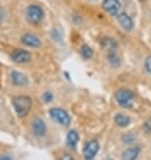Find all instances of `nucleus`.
Instances as JSON below:
<instances>
[{
    "label": "nucleus",
    "instance_id": "nucleus-1",
    "mask_svg": "<svg viewBox=\"0 0 151 160\" xmlns=\"http://www.w3.org/2000/svg\"><path fill=\"white\" fill-rule=\"evenodd\" d=\"M12 104L18 117L19 118H23L32 110L33 100L32 98H29L28 95H18L15 98H13Z\"/></svg>",
    "mask_w": 151,
    "mask_h": 160
},
{
    "label": "nucleus",
    "instance_id": "nucleus-2",
    "mask_svg": "<svg viewBox=\"0 0 151 160\" xmlns=\"http://www.w3.org/2000/svg\"><path fill=\"white\" fill-rule=\"evenodd\" d=\"M115 101L121 108L130 109L135 102V94L130 89L122 88L115 93Z\"/></svg>",
    "mask_w": 151,
    "mask_h": 160
},
{
    "label": "nucleus",
    "instance_id": "nucleus-3",
    "mask_svg": "<svg viewBox=\"0 0 151 160\" xmlns=\"http://www.w3.org/2000/svg\"><path fill=\"white\" fill-rule=\"evenodd\" d=\"M44 11L43 8L39 6V5H29L26 8V19L30 24H40L44 20Z\"/></svg>",
    "mask_w": 151,
    "mask_h": 160
},
{
    "label": "nucleus",
    "instance_id": "nucleus-4",
    "mask_svg": "<svg viewBox=\"0 0 151 160\" xmlns=\"http://www.w3.org/2000/svg\"><path fill=\"white\" fill-rule=\"evenodd\" d=\"M49 116L52 121L63 127H69L71 123V117L69 112L62 108H51L49 110Z\"/></svg>",
    "mask_w": 151,
    "mask_h": 160
},
{
    "label": "nucleus",
    "instance_id": "nucleus-5",
    "mask_svg": "<svg viewBox=\"0 0 151 160\" xmlns=\"http://www.w3.org/2000/svg\"><path fill=\"white\" fill-rule=\"evenodd\" d=\"M11 59L16 64H27L32 60V53L24 49H15L11 52Z\"/></svg>",
    "mask_w": 151,
    "mask_h": 160
},
{
    "label": "nucleus",
    "instance_id": "nucleus-6",
    "mask_svg": "<svg viewBox=\"0 0 151 160\" xmlns=\"http://www.w3.org/2000/svg\"><path fill=\"white\" fill-rule=\"evenodd\" d=\"M47 131H48L47 124L43 121V118L35 117L32 121V132L35 137H37V138H43L47 135Z\"/></svg>",
    "mask_w": 151,
    "mask_h": 160
},
{
    "label": "nucleus",
    "instance_id": "nucleus-7",
    "mask_svg": "<svg viewBox=\"0 0 151 160\" xmlns=\"http://www.w3.org/2000/svg\"><path fill=\"white\" fill-rule=\"evenodd\" d=\"M99 148H100V145H99V143H98V140L92 139V140H90V142H87V143L85 144L84 150H83L84 158L86 160L94 159V157L99 152Z\"/></svg>",
    "mask_w": 151,
    "mask_h": 160
},
{
    "label": "nucleus",
    "instance_id": "nucleus-8",
    "mask_svg": "<svg viewBox=\"0 0 151 160\" xmlns=\"http://www.w3.org/2000/svg\"><path fill=\"white\" fill-rule=\"evenodd\" d=\"M21 43L28 47V48H34V49H39L41 48L42 45V41L37 35L35 34H30V32H27V34H23L21 36Z\"/></svg>",
    "mask_w": 151,
    "mask_h": 160
},
{
    "label": "nucleus",
    "instance_id": "nucleus-9",
    "mask_svg": "<svg viewBox=\"0 0 151 160\" xmlns=\"http://www.w3.org/2000/svg\"><path fill=\"white\" fill-rule=\"evenodd\" d=\"M101 7L105 12H107L109 15L116 16L121 9V2L119 0H103Z\"/></svg>",
    "mask_w": 151,
    "mask_h": 160
},
{
    "label": "nucleus",
    "instance_id": "nucleus-10",
    "mask_svg": "<svg viewBox=\"0 0 151 160\" xmlns=\"http://www.w3.org/2000/svg\"><path fill=\"white\" fill-rule=\"evenodd\" d=\"M11 81L12 84L16 87H24L29 84V79L24 73L20 72V71H16L13 70L11 72Z\"/></svg>",
    "mask_w": 151,
    "mask_h": 160
},
{
    "label": "nucleus",
    "instance_id": "nucleus-11",
    "mask_svg": "<svg viewBox=\"0 0 151 160\" xmlns=\"http://www.w3.org/2000/svg\"><path fill=\"white\" fill-rule=\"evenodd\" d=\"M116 20L124 32H131L134 28V21L127 13H119L116 15Z\"/></svg>",
    "mask_w": 151,
    "mask_h": 160
},
{
    "label": "nucleus",
    "instance_id": "nucleus-12",
    "mask_svg": "<svg viewBox=\"0 0 151 160\" xmlns=\"http://www.w3.org/2000/svg\"><path fill=\"white\" fill-rule=\"evenodd\" d=\"M139 152H141V148H139V146L128 148L127 150L122 153V159L123 160H135L138 158Z\"/></svg>",
    "mask_w": 151,
    "mask_h": 160
},
{
    "label": "nucleus",
    "instance_id": "nucleus-13",
    "mask_svg": "<svg viewBox=\"0 0 151 160\" xmlns=\"http://www.w3.org/2000/svg\"><path fill=\"white\" fill-rule=\"evenodd\" d=\"M79 142V135L76 130H70L66 135V145L72 150H76L77 144Z\"/></svg>",
    "mask_w": 151,
    "mask_h": 160
},
{
    "label": "nucleus",
    "instance_id": "nucleus-14",
    "mask_svg": "<svg viewBox=\"0 0 151 160\" xmlns=\"http://www.w3.org/2000/svg\"><path fill=\"white\" fill-rule=\"evenodd\" d=\"M101 45L103 49H106L107 51H116L117 50V42L112 37H103L101 40Z\"/></svg>",
    "mask_w": 151,
    "mask_h": 160
},
{
    "label": "nucleus",
    "instance_id": "nucleus-15",
    "mask_svg": "<svg viewBox=\"0 0 151 160\" xmlns=\"http://www.w3.org/2000/svg\"><path fill=\"white\" fill-rule=\"evenodd\" d=\"M114 122H115V124L117 127H120V128H127L128 125L130 124L131 121H130V117H128L124 114L119 112V114H116L115 116H114Z\"/></svg>",
    "mask_w": 151,
    "mask_h": 160
},
{
    "label": "nucleus",
    "instance_id": "nucleus-16",
    "mask_svg": "<svg viewBox=\"0 0 151 160\" xmlns=\"http://www.w3.org/2000/svg\"><path fill=\"white\" fill-rule=\"evenodd\" d=\"M107 60L112 68H117L121 66V58L119 57V55H117V52L116 51H108Z\"/></svg>",
    "mask_w": 151,
    "mask_h": 160
},
{
    "label": "nucleus",
    "instance_id": "nucleus-17",
    "mask_svg": "<svg viewBox=\"0 0 151 160\" xmlns=\"http://www.w3.org/2000/svg\"><path fill=\"white\" fill-rule=\"evenodd\" d=\"M80 55L84 59H90L93 56V50L91 47H88L87 44H83L81 48H80Z\"/></svg>",
    "mask_w": 151,
    "mask_h": 160
},
{
    "label": "nucleus",
    "instance_id": "nucleus-18",
    "mask_svg": "<svg viewBox=\"0 0 151 160\" xmlns=\"http://www.w3.org/2000/svg\"><path fill=\"white\" fill-rule=\"evenodd\" d=\"M121 140L123 142L124 144L130 145L136 140V135L134 133V132H127V133H123V135L121 136Z\"/></svg>",
    "mask_w": 151,
    "mask_h": 160
},
{
    "label": "nucleus",
    "instance_id": "nucleus-19",
    "mask_svg": "<svg viewBox=\"0 0 151 160\" xmlns=\"http://www.w3.org/2000/svg\"><path fill=\"white\" fill-rule=\"evenodd\" d=\"M52 100H54V94L50 91H47L42 94V101L44 103H50Z\"/></svg>",
    "mask_w": 151,
    "mask_h": 160
},
{
    "label": "nucleus",
    "instance_id": "nucleus-20",
    "mask_svg": "<svg viewBox=\"0 0 151 160\" xmlns=\"http://www.w3.org/2000/svg\"><path fill=\"white\" fill-rule=\"evenodd\" d=\"M143 131L145 133H151V117H149L143 123Z\"/></svg>",
    "mask_w": 151,
    "mask_h": 160
},
{
    "label": "nucleus",
    "instance_id": "nucleus-21",
    "mask_svg": "<svg viewBox=\"0 0 151 160\" xmlns=\"http://www.w3.org/2000/svg\"><path fill=\"white\" fill-rule=\"evenodd\" d=\"M144 68H145V71H147L149 74H151V55L148 56L144 60Z\"/></svg>",
    "mask_w": 151,
    "mask_h": 160
},
{
    "label": "nucleus",
    "instance_id": "nucleus-22",
    "mask_svg": "<svg viewBox=\"0 0 151 160\" xmlns=\"http://www.w3.org/2000/svg\"><path fill=\"white\" fill-rule=\"evenodd\" d=\"M60 159H69V160H72V159H73V157H72L71 154H69V153H64V154H62V157H60Z\"/></svg>",
    "mask_w": 151,
    "mask_h": 160
},
{
    "label": "nucleus",
    "instance_id": "nucleus-23",
    "mask_svg": "<svg viewBox=\"0 0 151 160\" xmlns=\"http://www.w3.org/2000/svg\"><path fill=\"white\" fill-rule=\"evenodd\" d=\"M139 1H148V0H139Z\"/></svg>",
    "mask_w": 151,
    "mask_h": 160
}]
</instances>
